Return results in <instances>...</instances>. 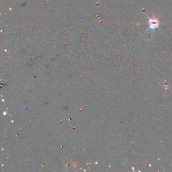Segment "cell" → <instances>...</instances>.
I'll use <instances>...</instances> for the list:
<instances>
[{
    "label": "cell",
    "instance_id": "cell-1",
    "mask_svg": "<svg viewBox=\"0 0 172 172\" xmlns=\"http://www.w3.org/2000/svg\"><path fill=\"white\" fill-rule=\"evenodd\" d=\"M159 24V21L156 18H151L149 20V29H155L157 28Z\"/></svg>",
    "mask_w": 172,
    "mask_h": 172
}]
</instances>
